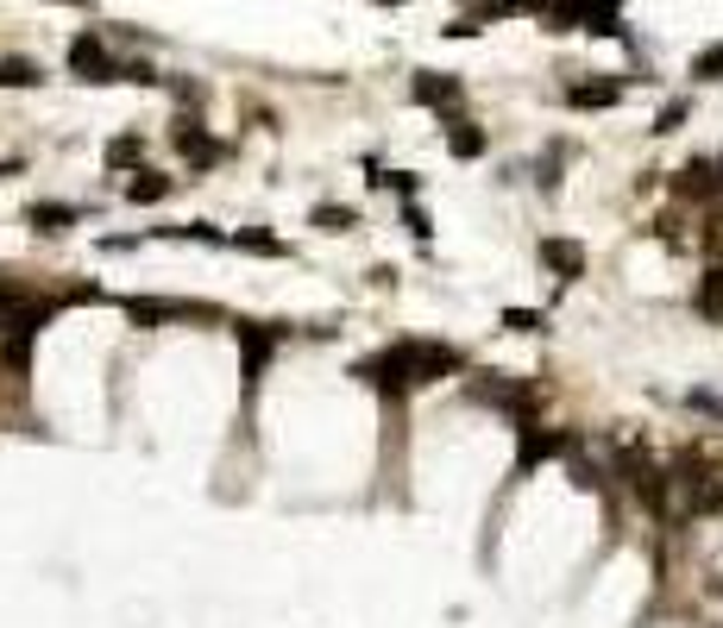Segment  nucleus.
<instances>
[{
  "label": "nucleus",
  "mask_w": 723,
  "mask_h": 628,
  "mask_svg": "<svg viewBox=\"0 0 723 628\" xmlns=\"http://www.w3.org/2000/svg\"><path fill=\"white\" fill-rule=\"evenodd\" d=\"M32 301H38V296H25L20 283H0V333H7V327H20L25 315H32Z\"/></svg>",
  "instance_id": "nucleus-17"
},
{
  "label": "nucleus",
  "mask_w": 723,
  "mask_h": 628,
  "mask_svg": "<svg viewBox=\"0 0 723 628\" xmlns=\"http://www.w3.org/2000/svg\"><path fill=\"white\" fill-rule=\"evenodd\" d=\"M32 82H45L32 57H0V88H32Z\"/></svg>",
  "instance_id": "nucleus-18"
},
{
  "label": "nucleus",
  "mask_w": 723,
  "mask_h": 628,
  "mask_svg": "<svg viewBox=\"0 0 723 628\" xmlns=\"http://www.w3.org/2000/svg\"><path fill=\"white\" fill-rule=\"evenodd\" d=\"M674 195L692 201V208H718L723 201V182H718V157H692L686 170L674 176Z\"/></svg>",
  "instance_id": "nucleus-4"
},
{
  "label": "nucleus",
  "mask_w": 723,
  "mask_h": 628,
  "mask_svg": "<svg viewBox=\"0 0 723 628\" xmlns=\"http://www.w3.org/2000/svg\"><path fill=\"white\" fill-rule=\"evenodd\" d=\"M145 246V233H114V239H101V251H139Z\"/></svg>",
  "instance_id": "nucleus-28"
},
{
  "label": "nucleus",
  "mask_w": 723,
  "mask_h": 628,
  "mask_svg": "<svg viewBox=\"0 0 723 628\" xmlns=\"http://www.w3.org/2000/svg\"><path fill=\"white\" fill-rule=\"evenodd\" d=\"M75 221H82V208H70V201H32V208H25V226H32V233H70Z\"/></svg>",
  "instance_id": "nucleus-8"
},
{
  "label": "nucleus",
  "mask_w": 723,
  "mask_h": 628,
  "mask_svg": "<svg viewBox=\"0 0 723 628\" xmlns=\"http://www.w3.org/2000/svg\"><path fill=\"white\" fill-rule=\"evenodd\" d=\"M459 365H466L459 346H441V340H397V346L359 358L352 377H365V383H377V390H416V383H441V377L459 371Z\"/></svg>",
  "instance_id": "nucleus-1"
},
{
  "label": "nucleus",
  "mask_w": 723,
  "mask_h": 628,
  "mask_svg": "<svg viewBox=\"0 0 723 628\" xmlns=\"http://www.w3.org/2000/svg\"><path fill=\"white\" fill-rule=\"evenodd\" d=\"M416 100H422V107H453V100H459V75L422 70V75H416Z\"/></svg>",
  "instance_id": "nucleus-14"
},
{
  "label": "nucleus",
  "mask_w": 723,
  "mask_h": 628,
  "mask_svg": "<svg viewBox=\"0 0 723 628\" xmlns=\"http://www.w3.org/2000/svg\"><path fill=\"white\" fill-rule=\"evenodd\" d=\"M171 189H176V182H171V176H158V170H132V176H126V201H164Z\"/></svg>",
  "instance_id": "nucleus-16"
},
{
  "label": "nucleus",
  "mask_w": 723,
  "mask_h": 628,
  "mask_svg": "<svg viewBox=\"0 0 723 628\" xmlns=\"http://www.w3.org/2000/svg\"><path fill=\"white\" fill-rule=\"evenodd\" d=\"M151 239H196V246H233L221 226H208V221H183V226H158Z\"/></svg>",
  "instance_id": "nucleus-15"
},
{
  "label": "nucleus",
  "mask_w": 723,
  "mask_h": 628,
  "mask_svg": "<svg viewBox=\"0 0 723 628\" xmlns=\"http://www.w3.org/2000/svg\"><path fill=\"white\" fill-rule=\"evenodd\" d=\"M126 321L132 327H164V321H214V301H171V296H126Z\"/></svg>",
  "instance_id": "nucleus-3"
},
{
  "label": "nucleus",
  "mask_w": 723,
  "mask_h": 628,
  "mask_svg": "<svg viewBox=\"0 0 723 628\" xmlns=\"http://www.w3.org/2000/svg\"><path fill=\"white\" fill-rule=\"evenodd\" d=\"M240 340H246V377L258 383L265 377V365H271V346H277V333H265L258 321H240Z\"/></svg>",
  "instance_id": "nucleus-11"
},
{
  "label": "nucleus",
  "mask_w": 723,
  "mask_h": 628,
  "mask_svg": "<svg viewBox=\"0 0 723 628\" xmlns=\"http://www.w3.org/2000/svg\"><path fill=\"white\" fill-rule=\"evenodd\" d=\"M403 226H409V233H416L422 246H428V233H434V226H428V214L416 208V201H403Z\"/></svg>",
  "instance_id": "nucleus-27"
},
{
  "label": "nucleus",
  "mask_w": 723,
  "mask_h": 628,
  "mask_svg": "<svg viewBox=\"0 0 723 628\" xmlns=\"http://www.w3.org/2000/svg\"><path fill=\"white\" fill-rule=\"evenodd\" d=\"M686 408H692L699 422H718L723 427V390H711V383H692V390H686Z\"/></svg>",
  "instance_id": "nucleus-19"
},
{
  "label": "nucleus",
  "mask_w": 723,
  "mask_h": 628,
  "mask_svg": "<svg viewBox=\"0 0 723 628\" xmlns=\"http://www.w3.org/2000/svg\"><path fill=\"white\" fill-rule=\"evenodd\" d=\"M573 484H579V490H604V465H592V459H573Z\"/></svg>",
  "instance_id": "nucleus-26"
},
{
  "label": "nucleus",
  "mask_w": 723,
  "mask_h": 628,
  "mask_svg": "<svg viewBox=\"0 0 723 628\" xmlns=\"http://www.w3.org/2000/svg\"><path fill=\"white\" fill-rule=\"evenodd\" d=\"M171 139H176V151H183L196 170H214V164L226 157V145H221V139H208V132H201V120H176Z\"/></svg>",
  "instance_id": "nucleus-6"
},
{
  "label": "nucleus",
  "mask_w": 723,
  "mask_h": 628,
  "mask_svg": "<svg viewBox=\"0 0 723 628\" xmlns=\"http://www.w3.org/2000/svg\"><path fill=\"white\" fill-rule=\"evenodd\" d=\"M623 100V82H573L567 88V107H579V114H598V107H617Z\"/></svg>",
  "instance_id": "nucleus-10"
},
{
  "label": "nucleus",
  "mask_w": 723,
  "mask_h": 628,
  "mask_svg": "<svg viewBox=\"0 0 723 628\" xmlns=\"http://www.w3.org/2000/svg\"><path fill=\"white\" fill-rule=\"evenodd\" d=\"M485 145H491V139H485L466 114H447V151L453 157H485Z\"/></svg>",
  "instance_id": "nucleus-12"
},
{
  "label": "nucleus",
  "mask_w": 723,
  "mask_h": 628,
  "mask_svg": "<svg viewBox=\"0 0 723 628\" xmlns=\"http://www.w3.org/2000/svg\"><path fill=\"white\" fill-rule=\"evenodd\" d=\"M308 221L322 226V233H352V226H359V208H340V201H322V208H315Z\"/></svg>",
  "instance_id": "nucleus-20"
},
{
  "label": "nucleus",
  "mask_w": 723,
  "mask_h": 628,
  "mask_svg": "<svg viewBox=\"0 0 723 628\" xmlns=\"http://www.w3.org/2000/svg\"><path fill=\"white\" fill-rule=\"evenodd\" d=\"M390 7H397V0H390Z\"/></svg>",
  "instance_id": "nucleus-30"
},
{
  "label": "nucleus",
  "mask_w": 723,
  "mask_h": 628,
  "mask_svg": "<svg viewBox=\"0 0 723 628\" xmlns=\"http://www.w3.org/2000/svg\"><path fill=\"white\" fill-rule=\"evenodd\" d=\"M233 246L258 251V258H283V239H271V233H233Z\"/></svg>",
  "instance_id": "nucleus-23"
},
{
  "label": "nucleus",
  "mask_w": 723,
  "mask_h": 628,
  "mask_svg": "<svg viewBox=\"0 0 723 628\" xmlns=\"http://www.w3.org/2000/svg\"><path fill=\"white\" fill-rule=\"evenodd\" d=\"M139 139H132V132H126V139H114V145H107V164H114V170H126V164H139Z\"/></svg>",
  "instance_id": "nucleus-25"
},
{
  "label": "nucleus",
  "mask_w": 723,
  "mask_h": 628,
  "mask_svg": "<svg viewBox=\"0 0 723 628\" xmlns=\"http://www.w3.org/2000/svg\"><path fill=\"white\" fill-rule=\"evenodd\" d=\"M541 264L573 283V276H585V246L579 239H541Z\"/></svg>",
  "instance_id": "nucleus-9"
},
{
  "label": "nucleus",
  "mask_w": 723,
  "mask_h": 628,
  "mask_svg": "<svg viewBox=\"0 0 723 628\" xmlns=\"http://www.w3.org/2000/svg\"><path fill=\"white\" fill-rule=\"evenodd\" d=\"M692 75H699V82H723V45L699 50V57H692Z\"/></svg>",
  "instance_id": "nucleus-24"
},
{
  "label": "nucleus",
  "mask_w": 723,
  "mask_h": 628,
  "mask_svg": "<svg viewBox=\"0 0 723 628\" xmlns=\"http://www.w3.org/2000/svg\"><path fill=\"white\" fill-rule=\"evenodd\" d=\"M692 120V100L679 95V100H667V107H661V114H654V126L649 132H661V139H667V132H679V126Z\"/></svg>",
  "instance_id": "nucleus-21"
},
{
  "label": "nucleus",
  "mask_w": 723,
  "mask_h": 628,
  "mask_svg": "<svg viewBox=\"0 0 723 628\" xmlns=\"http://www.w3.org/2000/svg\"><path fill=\"white\" fill-rule=\"evenodd\" d=\"M473 402L510 408L516 422H528V415H535V390H523V383H503V377H491V383H473Z\"/></svg>",
  "instance_id": "nucleus-7"
},
{
  "label": "nucleus",
  "mask_w": 723,
  "mask_h": 628,
  "mask_svg": "<svg viewBox=\"0 0 723 628\" xmlns=\"http://www.w3.org/2000/svg\"><path fill=\"white\" fill-rule=\"evenodd\" d=\"M503 327H510V333H548V315H535V308H503Z\"/></svg>",
  "instance_id": "nucleus-22"
},
{
  "label": "nucleus",
  "mask_w": 723,
  "mask_h": 628,
  "mask_svg": "<svg viewBox=\"0 0 723 628\" xmlns=\"http://www.w3.org/2000/svg\"><path fill=\"white\" fill-rule=\"evenodd\" d=\"M718 182H723V151H718Z\"/></svg>",
  "instance_id": "nucleus-29"
},
{
  "label": "nucleus",
  "mask_w": 723,
  "mask_h": 628,
  "mask_svg": "<svg viewBox=\"0 0 723 628\" xmlns=\"http://www.w3.org/2000/svg\"><path fill=\"white\" fill-rule=\"evenodd\" d=\"M516 434H523L516 472H535V465H541V459H553V452H573V434H548V427H535V422H523Z\"/></svg>",
  "instance_id": "nucleus-5"
},
{
  "label": "nucleus",
  "mask_w": 723,
  "mask_h": 628,
  "mask_svg": "<svg viewBox=\"0 0 723 628\" xmlns=\"http://www.w3.org/2000/svg\"><path fill=\"white\" fill-rule=\"evenodd\" d=\"M70 70L82 75V82H158V70H151V63H132V57H114V50L101 45L95 32H82V38H75L70 45Z\"/></svg>",
  "instance_id": "nucleus-2"
},
{
  "label": "nucleus",
  "mask_w": 723,
  "mask_h": 628,
  "mask_svg": "<svg viewBox=\"0 0 723 628\" xmlns=\"http://www.w3.org/2000/svg\"><path fill=\"white\" fill-rule=\"evenodd\" d=\"M692 308H699L704 321H723V264H704L699 289H692Z\"/></svg>",
  "instance_id": "nucleus-13"
}]
</instances>
